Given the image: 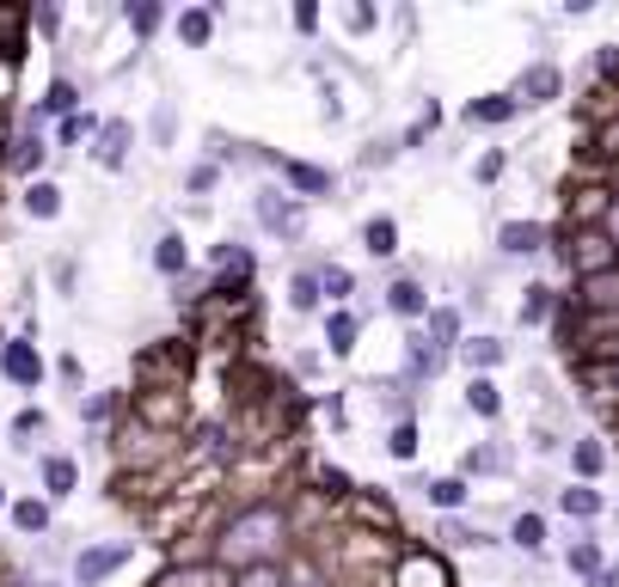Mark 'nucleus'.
<instances>
[{
  "label": "nucleus",
  "mask_w": 619,
  "mask_h": 587,
  "mask_svg": "<svg viewBox=\"0 0 619 587\" xmlns=\"http://www.w3.org/2000/svg\"><path fill=\"white\" fill-rule=\"evenodd\" d=\"M381 306L399 318V325H411V331H423V325H430V313H435L430 287H423L417 275H393V282L381 287Z\"/></svg>",
  "instance_id": "obj_7"
},
{
  "label": "nucleus",
  "mask_w": 619,
  "mask_h": 587,
  "mask_svg": "<svg viewBox=\"0 0 619 587\" xmlns=\"http://www.w3.org/2000/svg\"><path fill=\"white\" fill-rule=\"evenodd\" d=\"M338 25L350 31V38H374V31H381V7H369V0H350V7L338 13Z\"/></svg>",
  "instance_id": "obj_43"
},
{
  "label": "nucleus",
  "mask_w": 619,
  "mask_h": 587,
  "mask_svg": "<svg viewBox=\"0 0 619 587\" xmlns=\"http://www.w3.org/2000/svg\"><path fill=\"white\" fill-rule=\"evenodd\" d=\"M515 98H522V111H540V105H558L565 98V67L553 62V55H540V62H527L522 74H515Z\"/></svg>",
  "instance_id": "obj_6"
},
{
  "label": "nucleus",
  "mask_w": 619,
  "mask_h": 587,
  "mask_svg": "<svg viewBox=\"0 0 619 587\" xmlns=\"http://www.w3.org/2000/svg\"><path fill=\"white\" fill-rule=\"evenodd\" d=\"M558 258H565V270H570V282H582V275H607V270H619V245L607 239V227H577V233H565L558 227Z\"/></svg>",
  "instance_id": "obj_2"
},
{
  "label": "nucleus",
  "mask_w": 619,
  "mask_h": 587,
  "mask_svg": "<svg viewBox=\"0 0 619 587\" xmlns=\"http://www.w3.org/2000/svg\"><path fill=\"white\" fill-rule=\"evenodd\" d=\"M74 111H86V98H80V86L68 74H50V86H43V98L31 105V117L25 123H62V117H74Z\"/></svg>",
  "instance_id": "obj_15"
},
{
  "label": "nucleus",
  "mask_w": 619,
  "mask_h": 587,
  "mask_svg": "<svg viewBox=\"0 0 619 587\" xmlns=\"http://www.w3.org/2000/svg\"><path fill=\"white\" fill-rule=\"evenodd\" d=\"M277 178H282V190H289L295 202H326V196H338V171L319 166V159H295V154H282Z\"/></svg>",
  "instance_id": "obj_5"
},
{
  "label": "nucleus",
  "mask_w": 619,
  "mask_h": 587,
  "mask_svg": "<svg viewBox=\"0 0 619 587\" xmlns=\"http://www.w3.org/2000/svg\"><path fill=\"white\" fill-rule=\"evenodd\" d=\"M7 343H13V337H7V331H0V355H7Z\"/></svg>",
  "instance_id": "obj_56"
},
{
  "label": "nucleus",
  "mask_w": 619,
  "mask_h": 587,
  "mask_svg": "<svg viewBox=\"0 0 619 587\" xmlns=\"http://www.w3.org/2000/svg\"><path fill=\"white\" fill-rule=\"evenodd\" d=\"M423 331H430V343H435L442 355H448V361L461 355V343L473 337V331H466V313H461V306H435V313H430V325H423Z\"/></svg>",
  "instance_id": "obj_26"
},
{
  "label": "nucleus",
  "mask_w": 619,
  "mask_h": 587,
  "mask_svg": "<svg viewBox=\"0 0 619 587\" xmlns=\"http://www.w3.org/2000/svg\"><path fill=\"white\" fill-rule=\"evenodd\" d=\"M503 171H509V154H503V147H485V154L473 159V178H478V184H497Z\"/></svg>",
  "instance_id": "obj_45"
},
{
  "label": "nucleus",
  "mask_w": 619,
  "mask_h": 587,
  "mask_svg": "<svg viewBox=\"0 0 619 587\" xmlns=\"http://www.w3.org/2000/svg\"><path fill=\"white\" fill-rule=\"evenodd\" d=\"M461 117L473 123V129H509V123L522 117V98H515V92H485V98H473Z\"/></svg>",
  "instance_id": "obj_18"
},
{
  "label": "nucleus",
  "mask_w": 619,
  "mask_h": 587,
  "mask_svg": "<svg viewBox=\"0 0 619 587\" xmlns=\"http://www.w3.org/2000/svg\"><path fill=\"white\" fill-rule=\"evenodd\" d=\"M558 233L546 221H497V251L503 258H540V251H553Z\"/></svg>",
  "instance_id": "obj_12"
},
{
  "label": "nucleus",
  "mask_w": 619,
  "mask_h": 587,
  "mask_svg": "<svg viewBox=\"0 0 619 587\" xmlns=\"http://www.w3.org/2000/svg\"><path fill=\"white\" fill-rule=\"evenodd\" d=\"M362 343V313L357 306H338V313H326V355L331 361H350Z\"/></svg>",
  "instance_id": "obj_21"
},
{
  "label": "nucleus",
  "mask_w": 619,
  "mask_h": 587,
  "mask_svg": "<svg viewBox=\"0 0 619 587\" xmlns=\"http://www.w3.org/2000/svg\"><path fill=\"white\" fill-rule=\"evenodd\" d=\"M558 294H565V287H546V282H527V287H522V325H527V331H540V325H553V313H558Z\"/></svg>",
  "instance_id": "obj_33"
},
{
  "label": "nucleus",
  "mask_w": 619,
  "mask_h": 587,
  "mask_svg": "<svg viewBox=\"0 0 619 587\" xmlns=\"http://www.w3.org/2000/svg\"><path fill=\"white\" fill-rule=\"evenodd\" d=\"M147 141H154L159 154L178 141V105H172V98H154V111H147Z\"/></svg>",
  "instance_id": "obj_38"
},
{
  "label": "nucleus",
  "mask_w": 619,
  "mask_h": 587,
  "mask_svg": "<svg viewBox=\"0 0 619 587\" xmlns=\"http://www.w3.org/2000/svg\"><path fill=\"white\" fill-rule=\"evenodd\" d=\"M7 521H13V533H25V538H50V526H55V502H50V496H13Z\"/></svg>",
  "instance_id": "obj_25"
},
{
  "label": "nucleus",
  "mask_w": 619,
  "mask_h": 587,
  "mask_svg": "<svg viewBox=\"0 0 619 587\" xmlns=\"http://www.w3.org/2000/svg\"><path fill=\"white\" fill-rule=\"evenodd\" d=\"M135 538H93V545L74 557V587H105L117 569H130Z\"/></svg>",
  "instance_id": "obj_4"
},
{
  "label": "nucleus",
  "mask_w": 619,
  "mask_h": 587,
  "mask_svg": "<svg viewBox=\"0 0 619 587\" xmlns=\"http://www.w3.org/2000/svg\"><path fill=\"white\" fill-rule=\"evenodd\" d=\"M601 227H607V239H613V245H619V202H613V209H607V221H601Z\"/></svg>",
  "instance_id": "obj_54"
},
{
  "label": "nucleus",
  "mask_w": 619,
  "mask_h": 587,
  "mask_svg": "<svg viewBox=\"0 0 619 587\" xmlns=\"http://www.w3.org/2000/svg\"><path fill=\"white\" fill-rule=\"evenodd\" d=\"M215 25H221V7H185V13H172V31H178L185 50H209Z\"/></svg>",
  "instance_id": "obj_24"
},
{
  "label": "nucleus",
  "mask_w": 619,
  "mask_h": 587,
  "mask_svg": "<svg viewBox=\"0 0 619 587\" xmlns=\"http://www.w3.org/2000/svg\"><path fill=\"white\" fill-rule=\"evenodd\" d=\"M62 184L55 178H38V184H25V196H19V209L31 214V221H62Z\"/></svg>",
  "instance_id": "obj_31"
},
{
  "label": "nucleus",
  "mask_w": 619,
  "mask_h": 587,
  "mask_svg": "<svg viewBox=\"0 0 619 587\" xmlns=\"http://www.w3.org/2000/svg\"><path fill=\"white\" fill-rule=\"evenodd\" d=\"M43 429H50V417H43V410H19V417H13V447H25L31 441V434H43Z\"/></svg>",
  "instance_id": "obj_48"
},
{
  "label": "nucleus",
  "mask_w": 619,
  "mask_h": 587,
  "mask_svg": "<svg viewBox=\"0 0 619 587\" xmlns=\"http://www.w3.org/2000/svg\"><path fill=\"white\" fill-rule=\"evenodd\" d=\"M319 282H326V306H331V313L357 301V275L343 270V263H319Z\"/></svg>",
  "instance_id": "obj_41"
},
{
  "label": "nucleus",
  "mask_w": 619,
  "mask_h": 587,
  "mask_svg": "<svg viewBox=\"0 0 619 587\" xmlns=\"http://www.w3.org/2000/svg\"><path fill=\"white\" fill-rule=\"evenodd\" d=\"M509 471V453H503L497 441H478L473 453L461 459V478H503Z\"/></svg>",
  "instance_id": "obj_36"
},
{
  "label": "nucleus",
  "mask_w": 619,
  "mask_h": 587,
  "mask_svg": "<svg viewBox=\"0 0 619 587\" xmlns=\"http://www.w3.org/2000/svg\"><path fill=\"white\" fill-rule=\"evenodd\" d=\"M565 569L577 575V581H595V575L607 569V551H601V538H595V533H577V538H570V545H565Z\"/></svg>",
  "instance_id": "obj_30"
},
{
  "label": "nucleus",
  "mask_w": 619,
  "mask_h": 587,
  "mask_svg": "<svg viewBox=\"0 0 619 587\" xmlns=\"http://www.w3.org/2000/svg\"><path fill=\"white\" fill-rule=\"evenodd\" d=\"M423 502H430L435 514H466V502H473V478H461V471H442V478L423 483Z\"/></svg>",
  "instance_id": "obj_22"
},
{
  "label": "nucleus",
  "mask_w": 619,
  "mask_h": 587,
  "mask_svg": "<svg viewBox=\"0 0 619 587\" xmlns=\"http://www.w3.org/2000/svg\"><path fill=\"white\" fill-rule=\"evenodd\" d=\"M607 209H613V178H589V184H570V202H565V233L577 227H601Z\"/></svg>",
  "instance_id": "obj_8"
},
{
  "label": "nucleus",
  "mask_w": 619,
  "mask_h": 587,
  "mask_svg": "<svg viewBox=\"0 0 619 587\" xmlns=\"http://www.w3.org/2000/svg\"><path fill=\"white\" fill-rule=\"evenodd\" d=\"M553 509L565 514V521H577V526H595V521H601V514H607V496H601V490H595V483H565Z\"/></svg>",
  "instance_id": "obj_20"
},
{
  "label": "nucleus",
  "mask_w": 619,
  "mask_h": 587,
  "mask_svg": "<svg viewBox=\"0 0 619 587\" xmlns=\"http://www.w3.org/2000/svg\"><path fill=\"white\" fill-rule=\"evenodd\" d=\"M154 270L166 275V282H185V275H190V245H185L178 227H166V233L154 239Z\"/></svg>",
  "instance_id": "obj_29"
},
{
  "label": "nucleus",
  "mask_w": 619,
  "mask_h": 587,
  "mask_svg": "<svg viewBox=\"0 0 619 587\" xmlns=\"http://www.w3.org/2000/svg\"><path fill=\"white\" fill-rule=\"evenodd\" d=\"M0 374H7V386L38 391L43 374H50V361L38 355V337H13V343H7V355H0Z\"/></svg>",
  "instance_id": "obj_11"
},
{
  "label": "nucleus",
  "mask_w": 619,
  "mask_h": 587,
  "mask_svg": "<svg viewBox=\"0 0 619 587\" xmlns=\"http://www.w3.org/2000/svg\"><path fill=\"white\" fill-rule=\"evenodd\" d=\"M319 19H326V13H319V0H295V7H289V25L301 31V38H319Z\"/></svg>",
  "instance_id": "obj_47"
},
{
  "label": "nucleus",
  "mask_w": 619,
  "mask_h": 587,
  "mask_svg": "<svg viewBox=\"0 0 619 587\" xmlns=\"http://www.w3.org/2000/svg\"><path fill=\"white\" fill-rule=\"evenodd\" d=\"M509 545L527 551V557H540V551L553 545V521H546L540 509H522V514L509 521Z\"/></svg>",
  "instance_id": "obj_28"
},
{
  "label": "nucleus",
  "mask_w": 619,
  "mask_h": 587,
  "mask_svg": "<svg viewBox=\"0 0 619 587\" xmlns=\"http://www.w3.org/2000/svg\"><path fill=\"white\" fill-rule=\"evenodd\" d=\"M301 209H307V202H295L282 184H258V190H251V221H258L270 239H295V233H301Z\"/></svg>",
  "instance_id": "obj_3"
},
{
  "label": "nucleus",
  "mask_w": 619,
  "mask_h": 587,
  "mask_svg": "<svg viewBox=\"0 0 619 587\" xmlns=\"http://www.w3.org/2000/svg\"><path fill=\"white\" fill-rule=\"evenodd\" d=\"M607 441L601 434H577V441H570V483H601L607 478Z\"/></svg>",
  "instance_id": "obj_23"
},
{
  "label": "nucleus",
  "mask_w": 619,
  "mask_h": 587,
  "mask_svg": "<svg viewBox=\"0 0 619 587\" xmlns=\"http://www.w3.org/2000/svg\"><path fill=\"white\" fill-rule=\"evenodd\" d=\"M417 453H423L417 422H411V417H399L393 429H386V459H399V465H417Z\"/></svg>",
  "instance_id": "obj_40"
},
{
  "label": "nucleus",
  "mask_w": 619,
  "mask_h": 587,
  "mask_svg": "<svg viewBox=\"0 0 619 587\" xmlns=\"http://www.w3.org/2000/svg\"><path fill=\"white\" fill-rule=\"evenodd\" d=\"M357 239H362V251H369L374 263H393V258H399V239H405V233H399L393 214H369Z\"/></svg>",
  "instance_id": "obj_27"
},
{
  "label": "nucleus",
  "mask_w": 619,
  "mask_h": 587,
  "mask_svg": "<svg viewBox=\"0 0 619 587\" xmlns=\"http://www.w3.org/2000/svg\"><path fill=\"white\" fill-rule=\"evenodd\" d=\"M19 31H25V13L0 7V55H13V62H19Z\"/></svg>",
  "instance_id": "obj_46"
},
{
  "label": "nucleus",
  "mask_w": 619,
  "mask_h": 587,
  "mask_svg": "<svg viewBox=\"0 0 619 587\" xmlns=\"http://www.w3.org/2000/svg\"><path fill=\"white\" fill-rule=\"evenodd\" d=\"M289 514H282V502H258V509H239L234 521L215 533L209 557L221 563V569H258V563H282V551H289Z\"/></svg>",
  "instance_id": "obj_1"
},
{
  "label": "nucleus",
  "mask_w": 619,
  "mask_h": 587,
  "mask_svg": "<svg viewBox=\"0 0 619 587\" xmlns=\"http://www.w3.org/2000/svg\"><path fill=\"white\" fill-rule=\"evenodd\" d=\"M399 367H405L411 386H423V379H435L442 367H448V355L430 343V331H405V355H399Z\"/></svg>",
  "instance_id": "obj_16"
},
{
  "label": "nucleus",
  "mask_w": 619,
  "mask_h": 587,
  "mask_svg": "<svg viewBox=\"0 0 619 587\" xmlns=\"http://www.w3.org/2000/svg\"><path fill=\"white\" fill-rule=\"evenodd\" d=\"M454 361H461L473 379H478V374H485V379H497V367L509 361V343H503L497 331H473V337L461 343V355H454Z\"/></svg>",
  "instance_id": "obj_14"
},
{
  "label": "nucleus",
  "mask_w": 619,
  "mask_h": 587,
  "mask_svg": "<svg viewBox=\"0 0 619 587\" xmlns=\"http://www.w3.org/2000/svg\"><path fill=\"white\" fill-rule=\"evenodd\" d=\"M55 374H62L68 386H80V361H74V355H62V361H55Z\"/></svg>",
  "instance_id": "obj_52"
},
{
  "label": "nucleus",
  "mask_w": 619,
  "mask_h": 587,
  "mask_svg": "<svg viewBox=\"0 0 619 587\" xmlns=\"http://www.w3.org/2000/svg\"><path fill=\"white\" fill-rule=\"evenodd\" d=\"M582 587H619V563H607V569L595 575V581H582Z\"/></svg>",
  "instance_id": "obj_53"
},
{
  "label": "nucleus",
  "mask_w": 619,
  "mask_h": 587,
  "mask_svg": "<svg viewBox=\"0 0 619 587\" xmlns=\"http://www.w3.org/2000/svg\"><path fill=\"white\" fill-rule=\"evenodd\" d=\"M50 282L62 287V294H74V282H80V263H74V258H55V263H50Z\"/></svg>",
  "instance_id": "obj_50"
},
{
  "label": "nucleus",
  "mask_w": 619,
  "mask_h": 587,
  "mask_svg": "<svg viewBox=\"0 0 619 587\" xmlns=\"http://www.w3.org/2000/svg\"><path fill=\"white\" fill-rule=\"evenodd\" d=\"M31 25H38L43 38L55 43V38H62V7H38V13H31Z\"/></svg>",
  "instance_id": "obj_51"
},
{
  "label": "nucleus",
  "mask_w": 619,
  "mask_h": 587,
  "mask_svg": "<svg viewBox=\"0 0 619 587\" xmlns=\"http://www.w3.org/2000/svg\"><path fill=\"white\" fill-rule=\"evenodd\" d=\"M38 483H43V496L50 502H68L80 490V459L74 453H43L38 459Z\"/></svg>",
  "instance_id": "obj_19"
},
{
  "label": "nucleus",
  "mask_w": 619,
  "mask_h": 587,
  "mask_svg": "<svg viewBox=\"0 0 619 587\" xmlns=\"http://www.w3.org/2000/svg\"><path fill=\"white\" fill-rule=\"evenodd\" d=\"M435 538H442V551H485L491 545V533H478L466 514H442V521H435Z\"/></svg>",
  "instance_id": "obj_34"
},
{
  "label": "nucleus",
  "mask_w": 619,
  "mask_h": 587,
  "mask_svg": "<svg viewBox=\"0 0 619 587\" xmlns=\"http://www.w3.org/2000/svg\"><path fill=\"white\" fill-rule=\"evenodd\" d=\"M99 129H105V123H99L93 111H74V117H62V123H55V135H50V141H55V147H80V141H99Z\"/></svg>",
  "instance_id": "obj_39"
},
{
  "label": "nucleus",
  "mask_w": 619,
  "mask_h": 587,
  "mask_svg": "<svg viewBox=\"0 0 619 587\" xmlns=\"http://www.w3.org/2000/svg\"><path fill=\"white\" fill-rule=\"evenodd\" d=\"M7 509H13V496H7V483H0V514H7Z\"/></svg>",
  "instance_id": "obj_55"
},
{
  "label": "nucleus",
  "mask_w": 619,
  "mask_h": 587,
  "mask_svg": "<svg viewBox=\"0 0 619 587\" xmlns=\"http://www.w3.org/2000/svg\"><path fill=\"white\" fill-rule=\"evenodd\" d=\"M130 154H135V123L130 117H111L105 129H99V141H93V166L117 178V171L130 166Z\"/></svg>",
  "instance_id": "obj_13"
},
{
  "label": "nucleus",
  "mask_w": 619,
  "mask_h": 587,
  "mask_svg": "<svg viewBox=\"0 0 619 587\" xmlns=\"http://www.w3.org/2000/svg\"><path fill=\"white\" fill-rule=\"evenodd\" d=\"M234 587H289V569L282 563H258V569H239Z\"/></svg>",
  "instance_id": "obj_44"
},
{
  "label": "nucleus",
  "mask_w": 619,
  "mask_h": 587,
  "mask_svg": "<svg viewBox=\"0 0 619 587\" xmlns=\"http://www.w3.org/2000/svg\"><path fill=\"white\" fill-rule=\"evenodd\" d=\"M221 159H197V166L185 171V196H197V202H209L215 190H221Z\"/></svg>",
  "instance_id": "obj_42"
},
{
  "label": "nucleus",
  "mask_w": 619,
  "mask_h": 587,
  "mask_svg": "<svg viewBox=\"0 0 619 587\" xmlns=\"http://www.w3.org/2000/svg\"><path fill=\"white\" fill-rule=\"evenodd\" d=\"M461 398H466V410H473L478 422H503V386H497V379H485V374L466 379Z\"/></svg>",
  "instance_id": "obj_35"
},
{
  "label": "nucleus",
  "mask_w": 619,
  "mask_h": 587,
  "mask_svg": "<svg viewBox=\"0 0 619 587\" xmlns=\"http://www.w3.org/2000/svg\"><path fill=\"white\" fill-rule=\"evenodd\" d=\"M289 313H301V318H313V313H326V282H319V263H295L289 270Z\"/></svg>",
  "instance_id": "obj_17"
},
{
  "label": "nucleus",
  "mask_w": 619,
  "mask_h": 587,
  "mask_svg": "<svg viewBox=\"0 0 619 587\" xmlns=\"http://www.w3.org/2000/svg\"><path fill=\"white\" fill-rule=\"evenodd\" d=\"M147 587H234V569H221L215 557H172Z\"/></svg>",
  "instance_id": "obj_9"
},
{
  "label": "nucleus",
  "mask_w": 619,
  "mask_h": 587,
  "mask_svg": "<svg viewBox=\"0 0 619 587\" xmlns=\"http://www.w3.org/2000/svg\"><path fill=\"white\" fill-rule=\"evenodd\" d=\"M123 417V391H86L80 398V422L86 429H105V422H117Z\"/></svg>",
  "instance_id": "obj_37"
},
{
  "label": "nucleus",
  "mask_w": 619,
  "mask_h": 587,
  "mask_svg": "<svg viewBox=\"0 0 619 587\" xmlns=\"http://www.w3.org/2000/svg\"><path fill=\"white\" fill-rule=\"evenodd\" d=\"M123 25L135 31V43H154L159 25H172V13H166V0H130V7H123Z\"/></svg>",
  "instance_id": "obj_32"
},
{
  "label": "nucleus",
  "mask_w": 619,
  "mask_h": 587,
  "mask_svg": "<svg viewBox=\"0 0 619 587\" xmlns=\"http://www.w3.org/2000/svg\"><path fill=\"white\" fill-rule=\"evenodd\" d=\"M50 135L38 129V123H25V129L13 135V147H7V171H13L19 184H38L43 178V166H50Z\"/></svg>",
  "instance_id": "obj_10"
},
{
  "label": "nucleus",
  "mask_w": 619,
  "mask_h": 587,
  "mask_svg": "<svg viewBox=\"0 0 619 587\" xmlns=\"http://www.w3.org/2000/svg\"><path fill=\"white\" fill-rule=\"evenodd\" d=\"M589 67H595V80H619V43H601L589 55Z\"/></svg>",
  "instance_id": "obj_49"
}]
</instances>
